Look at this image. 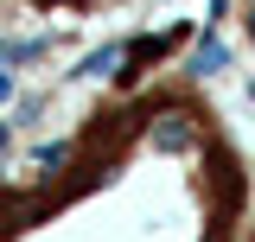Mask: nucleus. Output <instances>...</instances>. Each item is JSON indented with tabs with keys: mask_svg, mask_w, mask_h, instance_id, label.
Listing matches in <instances>:
<instances>
[{
	"mask_svg": "<svg viewBox=\"0 0 255 242\" xmlns=\"http://www.w3.org/2000/svg\"><path fill=\"white\" fill-rule=\"evenodd\" d=\"M32 6H90V0H32Z\"/></svg>",
	"mask_w": 255,
	"mask_h": 242,
	"instance_id": "obj_1",
	"label": "nucleus"
}]
</instances>
